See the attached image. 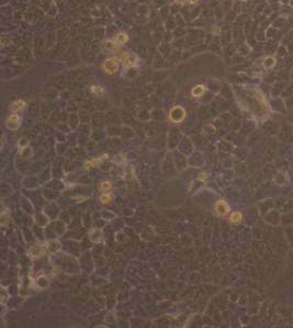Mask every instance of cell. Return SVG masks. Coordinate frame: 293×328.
<instances>
[{
	"label": "cell",
	"mask_w": 293,
	"mask_h": 328,
	"mask_svg": "<svg viewBox=\"0 0 293 328\" xmlns=\"http://www.w3.org/2000/svg\"><path fill=\"white\" fill-rule=\"evenodd\" d=\"M121 60L118 56H110V57L105 58L101 64V69L107 75H114L118 73L119 68H120Z\"/></svg>",
	"instance_id": "cell-1"
},
{
	"label": "cell",
	"mask_w": 293,
	"mask_h": 328,
	"mask_svg": "<svg viewBox=\"0 0 293 328\" xmlns=\"http://www.w3.org/2000/svg\"><path fill=\"white\" fill-rule=\"evenodd\" d=\"M121 60L123 67L130 68V67H135L138 63H140V58L136 54L132 52H120L119 55H116Z\"/></svg>",
	"instance_id": "cell-2"
},
{
	"label": "cell",
	"mask_w": 293,
	"mask_h": 328,
	"mask_svg": "<svg viewBox=\"0 0 293 328\" xmlns=\"http://www.w3.org/2000/svg\"><path fill=\"white\" fill-rule=\"evenodd\" d=\"M185 110L180 107V105H176L169 112V119L173 121V123H180L185 120Z\"/></svg>",
	"instance_id": "cell-3"
},
{
	"label": "cell",
	"mask_w": 293,
	"mask_h": 328,
	"mask_svg": "<svg viewBox=\"0 0 293 328\" xmlns=\"http://www.w3.org/2000/svg\"><path fill=\"white\" fill-rule=\"evenodd\" d=\"M120 46L118 43L115 42L114 38H107L102 42L101 44V50L102 52L108 53V54H112V53L118 52L120 50Z\"/></svg>",
	"instance_id": "cell-4"
},
{
	"label": "cell",
	"mask_w": 293,
	"mask_h": 328,
	"mask_svg": "<svg viewBox=\"0 0 293 328\" xmlns=\"http://www.w3.org/2000/svg\"><path fill=\"white\" fill-rule=\"evenodd\" d=\"M215 211L218 215L224 216L230 212V208H228L227 203L224 200H218L215 204Z\"/></svg>",
	"instance_id": "cell-5"
},
{
	"label": "cell",
	"mask_w": 293,
	"mask_h": 328,
	"mask_svg": "<svg viewBox=\"0 0 293 328\" xmlns=\"http://www.w3.org/2000/svg\"><path fill=\"white\" fill-rule=\"evenodd\" d=\"M20 121H21V118L19 114H11L7 119V128H11V130H14V128H17L18 126L20 125Z\"/></svg>",
	"instance_id": "cell-6"
},
{
	"label": "cell",
	"mask_w": 293,
	"mask_h": 328,
	"mask_svg": "<svg viewBox=\"0 0 293 328\" xmlns=\"http://www.w3.org/2000/svg\"><path fill=\"white\" fill-rule=\"evenodd\" d=\"M25 107V102L22 100V99H18V100H14L13 102L10 103V105H9V110L11 111V112H19V111L23 110Z\"/></svg>",
	"instance_id": "cell-7"
},
{
	"label": "cell",
	"mask_w": 293,
	"mask_h": 328,
	"mask_svg": "<svg viewBox=\"0 0 293 328\" xmlns=\"http://www.w3.org/2000/svg\"><path fill=\"white\" fill-rule=\"evenodd\" d=\"M206 88L204 85H197L192 90H191V95L193 98H200L202 97V95L206 92Z\"/></svg>",
	"instance_id": "cell-8"
},
{
	"label": "cell",
	"mask_w": 293,
	"mask_h": 328,
	"mask_svg": "<svg viewBox=\"0 0 293 328\" xmlns=\"http://www.w3.org/2000/svg\"><path fill=\"white\" fill-rule=\"evenodd\" d=\"M114 40H115V42L118 43L119 45H123V44H125L126 42H128L130 38H128V33H125V32H119L118 34H116V35L114 36Z\"/></svg>",
	"instance_id": "cell-9"
},
{
	"label": "cell",
	"mask_w": 293,
	"mask_h": 328,
	"mask_svg": "<svg viewBox=\"0 0 293 328\" xmlns=\"http://www.w3.org/2000/svg\"><path fill=\"white\" fill-rule=\"evenodd\" d=\"M43 247L40 245H36L34 246V247H32L30 249V255L32 256V257H35V258H38V257H40V256H42L43 253Z\"/></svg>",
	"instance_id": "cell-10"
},
{
	"label": "cell",
	"mask_w": 293,
	"mask_h": 328,
	"mask_svg": "<svg viewBox=\"0 0 293 328\" xmlns=\"http://www.w3.org/2000/svg\"><path fill=\"white\" fill-rule=\"evenodd\" d=\"M112 199H113V196L111 194V193H108V192H103L102 194L99 196V200H100V202L102 203V204H108V203H110L111 201H112Z\"/></svg>",
	"instance_id": "cell-11"
},
{
	"label": "cell",
	"mask_w": 293,
	"mask_h": 328,
	"mask_svg": "<svg viewBox=\"0 0 293 328\" xmlns=\"http://www.w3.org/2000/svg\"><path fill=\"white\" fill-rule=\"evenodd\" d=\"M275 65H276V58H275V57H271V56H269V57H267L265 60H263V67H265V68H268V69H270V68H272Z\"/></svg>",
	"instance_id": "cell-12"
},
{
	"label": "cell",
	"mask_w": 293,
	"mask_h": 328,
	"mask_svg": "<svg viewBox=\"0 0 293 328\" xmlns=\"http://www.w3.org/2000/svg\"><path fill=\"white\" fill-rule=\"evenodd\" d=\"M243 218V215L239 212H233V213L230 215V221L232 223H239Z\"/></svg>",
	"instance_id": "cell-13"
},
{
	"label": "cell",
	"mask_w": 293,
	"mask_h": 328,
	"mask_svg": "<svg viewBox=\"0 0 293 328\" xmlns=\"http://www.w3.org/2000/svg\"><path fill=\"white\" fill-rule=\"evenodd\" d=\"M90 91L92 93H95V95H102L103 93L105 92L104 89H103L101 86H95V85L90 87Z\"/></svg>",
	"instance_id": "cell-14"
},
{
	"label": "cell",
	"mask_w": 293,
	"mask_h": 328,
	"mask_svg": "<svg viewBox=\"0 0 293 328\" xmlns=\"http://www.w3.org/2000/svg\"><path fill=\"white\" fill-rule=\"evenodd\" d=\"M112 189V183L110 181H102L100 183V190L102 192H108Z\"/></svg>",
	"instance_id": "cell-15"
},
{
	"label": "cell",
	"mask_w": 293,
	"mask_h": 328,
	"mask_svg": "<svg viewBox=\"0 0 293 328\" xmlns=\"http://www.w3.org/2000/svg\"><path fill=\"white\" fill-rule=\"evenodd\" d=\"M101 163V159H93V160H89V161H86L85 164V167L86 168H91V167H96L97 165H99V164Z\"/></svg>",
	"instance_id": "cell-16"
},
{
	"label": "cell",
	"mask_w": 293,
	"mask_h": 328,
	"mask_svg": "<svg viewBox=\"0 0 293 328\" xmlns=\"http://www.w3.org/2000/svg\"><path fill=\"white\" fill-rule=\"evenodd\" d=\"M199 1H200V0H187V2H188L189 5H197Z\"/></svg>",
	"instance_id": "cell-17"
},
{
	"label": "cell",
	"mask_w": 293,
	"mask_h": 328,
	"mask_svg": "<svg viewBox=\"0 0 293 328\" xmlns=\"http://www.w3.org/2000/svg\"><path fill=\"white\" fill-rule=\"evenodd\" d=\"M176 1H177V2H179V3H183V2H187V0H176Z\"/></svg>",
	"instance_id": "cell-18"
},
{
	"label": "cell",
	"mask_w": 293,
	"mask_h": 328,
	"mask_svg": "<svg viewBox=\"0 0 293 328\" xmlns=\"http://www.w3.org/2000/svg\"><path fill=\"white\" fill-rule=\"evenodd\" d=\"M242 1H247V0H242Z\"/></svg>",
	"instance_id": "cell-19"
}]
</instances>
